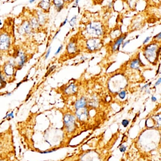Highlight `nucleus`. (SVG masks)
Listing matches in <instances>:
<instances>
[{
    "label": "nucleus",
    "instance_id": "nucleus-1",
    "mask_svg": "<svg viewBox=\"0 0 161 161\" xmlns=\"http://www.w3.org/2000/svg\"><path fill=\"white\" fill-rule=\"evenodd\" d=\"M161 47L158 48L156 44H150L145 46V57L148 61L154 62L158 57L160 53Z\"/></svg>",
    "mask_w": 161,
    "mask_h": 161
},
{
    "label": "nucleus",
    "instance_id": "nucleus-2",
    "mask_svg": "<svg viewBox=\"0 0 161 161\" xmlns=\"http://www.w3.org/2000/svg\"><path fill=\"white\" fill-rule=\"evenodd\" d=\"M87 32L89 35L98 37L103 34V29L101 25L98 23H91L87 28Z\"/></svg>",
    "mask_w": 161,
    "mask_h": 161
},
{
    "label": "nucleus",
    "instance_id": "nucleus-3",
    "mask_svg": "<svg viewBox=\"0 0 161 161\" xmlns=\"http://www.w3.org/2000/svg\"><path fill=\"white\" fill-rule=\"evenodd\" d=\"M63 120L65 126L67 130L69 132L73 131L76 127L75 120L73 116L70 114H66L65 115Z\"/></svg>",
    "mask_w": 161,
    "mask_h": 161
},
{
    "label": "nucleus",
    "instance_id": "nucleus-4",
    "mask_svg": "<svg viewBox=\"0 0 161 161\" xmlns=\"http://www.w3.org/2000/svg\"><path fill=\"white\" fill-rule=\"evenodd\" d=\"M88 49L91 51H95L102 46L101 40L97 37H93L88 39L87 42Z\"/></svg>",
    "mask_w": 161,
    "mask_h": 161
},
{
    "label": "nucleus",
    "instance_id": "nucleus-5",
    "mask_svg": "<svg viewBox=\"0 0 161 161\" xmlns=\"http://www.w3.org/2000/svg\"><path fill=\"white\" fill-rule=\"evenodd\" d=\"M76 113L78 117L80 120H85L88 117V111L85 107L78 109Z\"/></svg>",
    "mask_w": 161,
    "mask_h": 161
},
{
    "label": "nucleus",
    "instance_id": "nucleus-6",
    "mask_svg": "<svg viewBox=\"0 0 161 161\" xmlns=\"http://www.w3.org/2000/svg\"><path fill=\"white\" fill-rule=\"evenodd\" d=\"M127 35H125L120 37L118 39L116 40V41L115 42L112 47L113 51H116L119 50V48H120V45L122 44L123 42L124 41Z\"/></svg>",
    "mask_w": 161,
    "mask_h": 161
},
{
    "label": "nucleus",
    "instance_id": "nucleus-7",
    "mask_svg": "<svg viewBox=\"0 0 161 161\" xmlns=\"http://www.w3.org/2000/svg\"><path fill=\"white\" fill-rule=\"evenodd\" d=\"M87 104V101L84 97H82L81 98L78 100L75 104V108L78 110L80 108L85 107Z\"/></svg>",
    "mask_w": 161,
    "mask_h": 161
},
{
    "label": "nucleus",
    "instance_id": "nucleus-8",
    "mask_svg": "<svg viewBox=\"0 0 161 161\" xmlns=\"http://www.w3.org/2000/svg\"><path fill=\"white\" fill-rule=\"evenodd\" d=\"M140 60L139 59H135L132 60L130 63V67L131 69H138L141 65Z\"/></svg>",
    "mask_w": 161,
    "mask_h": 161
},
{
    "label": "nucleus",
    "instance_id": "nucleus-9",
    "mask_svg": "<svg viewBox=\"0 0 161 161\" xmlns=\"http://www.w3.org/2000/svg\"><path fill=\"white\" fill-rule=\"evenodd\" d=\"M77 87L74 84L69 85L65 90V92L66 94H75L76 92Z\"/></svg>",
    "mask_w": 161,
    "mask_h": 161
},
{
    "label": "nucleus",
    "instance_id": "nucleus-10",
    "mask_svg": "<svg viewBox=\"0 0 161 161\" xmlns=\"http://www.w3.org/2000/svg\"><path fill=\"white\" fill-rule=\"evenodd\" d=\"M67 51L69 53H74L77 51V46L73 42L70 43L67 46Z\"/></svg>",
    "mask_w": 161,
    "mask_h": 161
},
{
    "label": "nucleus",
    "instance_id": "nucleus-11",
    "mask_svg": "<svg viewBox=\"0 0 161 161\" xmlns=\"http://www.w3.org/2000/svg\"><path fill=\"white\" fill-rule=\"evenodd\" d=\"M53 2L55 6L57 8L58 12H60L63 8L64 2L62 1H54Z\"/></svg>",
    "mask_w": 161,
    "mask_h": 161
},
{
    "label": "nucleus",
    "instance_id": "nucleus-12",
    "mask_svg": "<svg viewBox=\"0 0 161 161\" xmlns=\"http://www.w3.org/2000/svg\"><path fill=\"white\" fill-rule=\"evenodd\" d=\"M77 16L76 15L73 17L69 21V24L70 26L73 27L75 25L76 22H77Z\"/></svg>",
    "mask_w": 161,
    "mask_h": 161
},
{
    "label": "nucleus",
    "instance_id": "nucleus-13",
    "mask_svg": "<svg viewBox=\"0 0 161 161\" xmlns=\"http://www.w3.org/2000/svg\"><path fill=\"white\" fill-rule=\"evenodd\" d=\"M21 62L19 63V65L21 67H22L24 64L25 63L26 60V57L24 55H22L21 56Z\"/></svg>",
    "mask_w": 161,
    "mask_h": 161
},
{
    "label": "nucleus",
    "instance_id": "nucleus-14",
    "mask_svg": "<svg viewBox=\"0 0 161 161\" xmlns=\"http://www.w3.org/2000/svg\"><path fill=\"white\" fill-rule=\"evenodd\" d=\"M126 95V92L123 90L121 92H120L119 94V97L121 99H124Z\"/></svg>",
    "mask_w": 161,
    "mask_h": 161
},
{
    "label": "nucleus",
    "instance_id": "nucleus-15",
    "mask_svg": "<svg viewBox=\"0 0 161 161\" xmlns=\"http://www.w3.org/2000/svg\"><path fill=\"white\" fill-rule=\"evenodd\" d=\"M129 122L128 120L125 119V120H122V124L123 126L125 127V128H126V127L128 126V125L129 124Z\"/></svg>",
    "mask_w": 161,
    "mask_h": 161
},
{
    "label": "nucleus",
    "instance_id": "nucleus-16",
    "mask_svg": "<svg viewBox=\"0 0 161 161\" xmlns=\"http://www.w3.org/2000/svg\"><path fill=\"white\" fill-rule=\"evenodd\" d=\"M161 33H159L158 34L156 35V36L154 37V39H155V40H156L157 41L160 40V39H161Z\"/></svg>",
    "mask_w": 161,
    "mask_h": 161
},
{
    "label": "nucleus",
    "instance_id": "nucleus-17",
    "mask_svg": "<svg viewBox=\"0 0 161 161\" xmlns=\"http://www.w3.org/2000/svg\"><path fill=\"white\" fill-rule=\"evenodd\" d=\"M55 67H56L55 66H52V67H51V68H50L49 71L46 74V76H45V77H46V76H47V75H48L49 73H51V72H52V71H53V69H55Z\"/></svg>",
    "mask_w": 161,
    "mask_h": 161
},
{
    "label": "nucleus",
    "instance_id": "nucleus-18",
    "mask_svg": "<svg viewBox=\"0 0 161 161\" xmlns=\"http://www.w3.org/2000/svg\"><path fill=\"white\" fill-rule=\"evenodd\" d=\"M120 151L121 152H124L126 150V147H125L124 145H122L119 148Z\"/></svg>",
    "mask_w": 161,
    "mask_h": 161
},
{
    "label": "nucleus",
    "instance_id": "nucleus-19",
    "mask_svg": "<svg viewBox=\"0 0 161 161\" xmlns=\"http://www.w3.org/2000/svg\"><path fill=\"white\" fill-rule=\"evenodd\" d=\"M62 48H63V46H62V45H61V46L58 48L57 51L55 52V55H57L58 53H59L60 52H61V51L62 50Z\"/></svg>",
    "mask_w": 161,
    "mask_h": 161
},
{
    "label": "nucleus",
    "instance_id": "nucleus-20",
    "mask_svg": "<svg viewBox=\"0 0 161 161\" xmlns=\"http://www.w3.org/2000/svg\"><path fill=\"white\" fill-rule=\"evenodd\" d=\"M14 118V115H13V112H12L11 113H9V114H7L6 116V117H5V118Z\"/></svg>",
    "mask_w": 161,
    "mask_h": 161
},
{
    "label": "nucleus",
    "instance_id": "nucleus-21",
    "mask_svg": "<svg viewBox=\"0 0 161 161\" xmlns=\"http://www.w3.org/2000/svg\"><path fill=\"white\" fill-rule=\"evenodd\" d=\"M151 84V82H150L149 83H148V84H147L146 85H145L143 86L142 88H141V90L144 89H147L149 85H150Z\"/></svg>",
    "mask_w": 161,
    "mask_h": 161
},
{
    "label": "nucleus",
    "instance_id": "nucleus-22",
    "mask_svg": "<svg viewBox=\"0 0 161 161\" xmlns=\"http://www.w3.org/2000/svg\"><path fill=\"white\" fill-rule=\"evenodd\" d=\"M130 41V40H128V41H127L125 42H124L123 44H122V48H124L125 46H126L129 43V42Z\"/></svg>",
    "mask_w": 161,
    "mask_h": 161
},
{
    "label": "nucleus",
    "instance_id": "nucleus-23",
    "mask_svg": "<svg viewBox=\"0 0 161 161\" xmlns=\"http://www.w3.org/2000/svg\"><path fill=\"white\" fill-rule=\"evenodd\" d=\"M151 38V37H146V38L145 39V40L143 42V44H146L150 40V39Z\"/></svg>",
    "mask_w": 161,
    "mask_h": 161
},
{
    "label": "nucleus",
    "instance_id": "nucleus-24",
    "mask_svg": "<svg viewBox=\"0 0 161 161\" xmlns=\"http://www.w3.org/2000/svg\"><path fill=\"white\" fill-rule=\"evenodd\" d=\"M51 48L50 47V48L47 51V53H46V59H47L48 57H49V56L50 55V52H51Z\"/></svg>",
    "mask_w": 161,
    "mask_h": 161
},
{
    "label": "nucleus",
    "instance_id": "nucleus-25",
    "mask_svg": "<svg viewBox=\"0 0 161 161\" xmlns=\"http://www.w3.org/2000/svg\"><path fill=\"white\" fill-rule=\"evenodd\" d=\"M161 78H160L157 80V82H155V86H157V85H159L160 84V83H161Z\"/></svg>",
    "mask_w": 161,
    "mask_h": 161
},
{
    "label": "nucleus",
    "instance_id": "nucleus-26",
    "mask_svg": "<svg viewBox=\"0 0 161 161\" xmlns=\"http://www.w3.org/2000/svg\"><path fill=\"white\" fill-rule=\"evenodd\" d=\"M67 21H68V18H66V19H65V21H64L63 22H62V25H61L60 27H62V26H64L66 24V23H67Z\"/></svg>",
    "mask_w": 161,
    "mask_h": 161
},
{
    "label": "nucleus",
    "instance_id": "nucleus-27",
    "mask_svg": "<svg viewBox=\"0 0 161 161\" xmlns=\"http://www.w3.org/2000/svg\"><path fill=\"white\" fill-rule=\"evenodd\" d=\"M4 81L2 79V77L1 75L0 74V84H1V85H2V84L4 83Z\"/></svg>",
    "mask_w": 161,
    "mask_h": 161
},
{
    "label": "nucleus",
    "instance_id": "nucleus-28",
    "mask_svg": "<svg viewBox=\"0 0 161 161\" xmlns=\"http://www.w3.org/2000/svg\"><path fill=\"white\" fill-rule=\"evenodd\" d=\"M151 100H152V102H157V98H156V97H155L153 95L152 97H151Z\"/></svg>",
    "mask_w": 161,
    "mask_h": 161
},
{
    "label": "nucleus",
    "instance_id": "nucleus-29",
    "mask_svg": "<svg viewBox=\"0 0 161 161\" xmlns=\"http://www.w3.org/2000/svg\"><path fill=\"white\" fill-rule=\"evenodd\" d=\"M60 30H59V31H57V32H56V33L55 34V35H54V37H53V39H54V38H55V37H56V36H57V35H58V34L60 32Z\"/></svg>",
    "mask_w": 161,
    "mask_h": 161
},
{
    "label": "nucleus",
    "instance_id": "nucleus-30",
    "mask_svg": "<svg viewBox=\"0 0 161 161\" xmlns=\"http://www.w3.org/2000/svg\"><path fill=\"white\" fill-rule=\"evenodd\" d=\"M88 59L87 58L85 57H84V56H82V57H81L80 58L81 60H85V59Z\"/></svg>",
    "mask_w": 161,
    "mask_h": 161
},
{
    "label": "nucleus",
    "instance_id": "nucleus-31",
    "mask_svg": "<svg viewBox=\"0 0 161 161\" xmlns=\"http://www.w3.org/2000/svg\"><path fill=\"white\" fill-rule=\"evenodd\" d=\"M145 92H146V93H148V94H150V93L149 90L148 89H146V90H145Z\"/></svg>",
    "mask_w": 161,
    "mask_h": 161
},
{
    "label": "nucleus",
    "instance_id": "nucleus-32",
    "mask_svg": "<svg viewBox=\"0 0 161 161\" xmlns=\"http://www.w3.org/2000/svg\"><path fill=\"white\" fill-rule=\"evenodd\" d=\"M35 2V1H34V0H32V1H29V2L31 3H32V2Z\"/></svg>",
    "mask_w": 161,
    "mask_h": 161
},
{
    "label": "nucleus",
    "instance_id": "nucleus-33",
    "mask_svg": "<svg viewBox=\"0 0 161 161\" xmlns=\"http://www.w3.org/2000/svg\"><path fill=\"white\" fill-rule=\"evenodd\" d=\"M11 94V93H9L7 94V95H10Z\"/></svg>",
    "mask_w": 161,
    "mask_h": 161
},
{
    "label": "nucleus",
    "instance_id": "nucleus-34",
    "mask_svg": "<svg viewBox=\"0 0 161 161\" xmlns=\"http://www.w3.org/2000/svg\"><path fill=\"white\" fill-rule=\"evenodd\" d=\"M2 25V22H1V21L0 20V25Z\"/></svg>",
    "mask_w": 161,
    "mask_h": 161
}]
</instances>
